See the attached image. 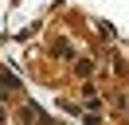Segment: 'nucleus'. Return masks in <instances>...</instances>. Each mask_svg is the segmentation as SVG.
I'll return each instance as SVG.
<instances>
[{"mask_svg": "<svg viewBox=\"0 0 129 125\" xmlns=\"http://www.w3.org/2000/svg\"><path fill=\"white\" fill-rule=\"evenodd\" d=\"M0 86H12V90H16V86H20V78H16V74H8V70H4V74H0Z\"/></svg>", "mask_w": 129, "mask_h": 125, "instance_id": "nucleus-1", "label": "nucleus"}]
</instances>
